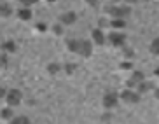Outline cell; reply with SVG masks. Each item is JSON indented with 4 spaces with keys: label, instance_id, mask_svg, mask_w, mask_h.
<instances>
[{
    "label": "cell",
    "instance_id": "obj_1",
    "mask_svg": "<svg viewBox=\"0 0 159 124\" xmlns=\"http://www.w3.org/2000/svg\"><path fill=\"white\" fill-rule=\"evenodd\" d=\"M122 96H124V100H126V101H136V100H138V96H136L135 93H124Z\"/></svg>",
    "mask_w": 159,
    "mask_h": 124
},
{
    "label": "cell",
    "instance_id": "obj_4",
    "mask_svg": "<svg viewBox=\"0 0 159 124\" xmlns=\"http://www.w3.org/2000/svg\"><path fill=\"white\" fill-rule=\"evenodd\" d=\"M131 2H135V0H131Z\"/></svg>",
    "mask_w": 159,
    "mask_h": 124
},
{
    "label": "cell",
    "instance_id": "obj_3",
    "mask_svg": "<svg viewBox=\"0 0 159 124\" xmlns=\"http://www.w3.org/2000/svg\"><path fill=\"white\" fill-rule=\"evenodd\" d=\"M156 74H157V75H159V67H157V72H156Z\"/></svg>",
    "mask_w": 159,
    "mask_h": 124
},
{
    "label": "cell",
    "instance_id": "obj_2",
    "mask_svg": "<svg viewBox=\"0 0 159 124\" xmlns=\"http://www.w3.org/2000/svg\"><path fill=\"white\" fill-rule=\"evenodd\" d=\"M150 51H152V53H156V54H159V39L152 40V46H150Z\"/></svg>",
    "mask_w": 159,
    "mask_h": 124
}]
</instances>
